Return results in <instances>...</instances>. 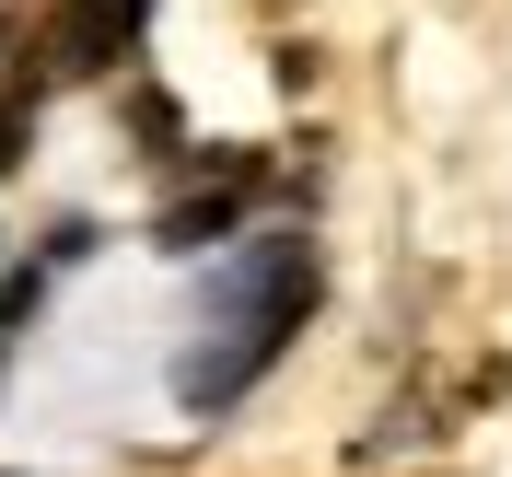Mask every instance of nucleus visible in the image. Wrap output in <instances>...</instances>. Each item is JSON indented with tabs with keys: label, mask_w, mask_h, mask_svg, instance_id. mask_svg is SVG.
Returning a JSON list of instances; mask_svg holds the SVG:
<instances>
[{
	"label": "nucleus",
	"mask_w": 512,
	"mask_h": 477,
	"mask_svg": "<svg viewBox=\"0 0 512 477\" xmlns=\"http://www.w3.org/2000/svg\"><path fill=\"white\" fill-rule=\"evenodd\" d=\"M35 303H47V256H24V268L0 280V350H12V326H35Z\"/></svg>",
	"instance_id": "obj_3"
},
{
	"label": "nucleus",
	"mask_w": 512,
	"mask_h": 477,
	"mask_svg": "<svg viewBox=\"0 0 512 477\" xmlns=\"http://www.w3.org/2000/svg\"><path fill=\"white\" fill-rule=\"evenodd\" d=\"M233 210H245V198H175V210H163V245H210V233H233Z\"/></svg>",
	"instance_id": "obj_2"
},
{
	"label": "nucleus",
	"mask_w": 512,
	"mask_h": 477,
	"mask_svg": "<svg viewBox=\"0 0 512 477\" xmlns=\"http://www.w3.org/2000/svg\"><path fill=\"white\" fill-rule=\"evenodd\" d=\"M315 315V245L303 233H256L233 268H210L198 280V338L187 361H175V408H233L268 361H280V338Z\"/></svg>",
	"instance_id": "obj_1"
},
{
	"label": "nucleus",
	"mask_w": 512,
	"mask_h": 477,
	"mask_svg": "<svg viewBox=\"0 0 512 477\" xmlns=\"http://www.w3.org/2000/svg\"><path fill=\"white\" fill-rule=\"evenodd\" d=\"M24 140H35V94H0V175L24 163Z\"/></svg>",
	"instance_id": "obj_4"
}]
</instances>
